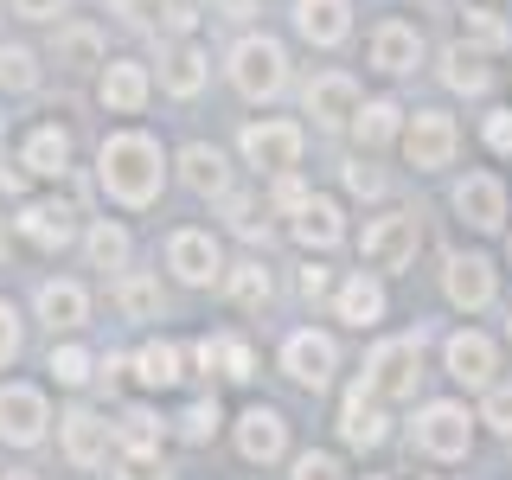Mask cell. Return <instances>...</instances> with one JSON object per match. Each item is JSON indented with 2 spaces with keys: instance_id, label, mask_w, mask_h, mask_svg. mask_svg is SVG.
<instances>
[{
  "instance_id": "obj_1",
  "label": "cell",
  "mask_w": 512,
  "mask_h": 480,
  "mask_svg": "<svg viewBox=\"0 0 512 480\" xmlns=\"http://www.w3.org/2000/svg\"><path fill=\"white\" fill-rule=\"evenodd\" d=\"M96 180L116 205L128 212H148L160 199V186H167V154H160V141L148 128H116V135H103V148H96Z\"/></svg>"
},
{
  "instance_id": "obj_2",
  "label": "cell",
  "mask_w": 512,
  "mask_h": 480,
  "mask_svg": "<svg viewBox=\"0 0 512 480\" xmlns=\"http://www.w3.org/2000/svg\"><path fill=\"white\" fill-rule=\"evenodd\" d=\"M231 84L250 96V103H269V96H282L288 84V52L276 39H263V32H250V39L231 45Z\"/></svg>"
},
{
  "instance_id": "obj_3",
  "label": "cell",
  "mask_w": 512,
  "mask_h": 480,
  "mask_svg": "<svg viewBox=\"0 0 512 480\" xmlns=\"http://www.w3.org/2000/svg\"><path fill=\"white\" fill-rule=\"evenodd\" d=\"M416 244H423V224H416V212H384L365 224V237H359V256H365V269H410L416 263Z\"/></svg>"
},
{
  "instance_id": "obj_4",
  "label": "cell",
  "mask_w": 512,
  "mask_h": 480,
  "mask_svg": "<svg viewBox=\"0 0 512 480\" xmlns=\"http://www.w3.org/2000/svg\"><path fill=\"white\" fill-rule=\"evenodd\" d=\"M416 378H423V333L378 340L372 359H365V384H372L378 397H416Z\"/></svg>"
},
{
  "instance_id": "obj_5",
  "label": "cell",
  "mask_w": 512,
  "mask_h": 480,
  "mask_svg": "<svg viewBox=\"0 0 512 480\" xmlns=\"http://www.w3.org/2000/svg\"><path fill=\"white\" fill-rule=\"evenodd\" d=\"M416 448L423 455H436V461H461L474 448V416L461 410V404H429L423 416H416Z\"/></svg>"
},
{
  "instance_id": "obj_6",
  "label": "cell",
  "mask_w": 512,
  "mask_h": 480,
  "mask_svg": "<svg viewBox=\"0 0 512 480\" xmlns=\"http://www.w3.org/2000/svg\"><path fill=\"white\" fill-rule=\"evenodd\" d=\"M45 423H52V404L39 384H0V442L32 448L45 442Z\"/></svg>"
},
{
  "instance_id": "obj_7",
  "label": "cell",
  "mask_w": 512,
  "mask_h": 480,
  "mask_svg": "<svg viewBox=\"0 0 512 480\" xmlns=\"http://www.w3.org/2000/svg\"><path fill=\"white\" fill-rule=\"evenodd\" d=\"M455 116H442V109H416V116L404 122V160L416 173H436L455 160Z\"/></svg>"
},
{
  "instance_id": "obj_8",
  "label": "cell",
  "mask_w": 512,
  "mask_h": 480,
  "mask_svg": "<svg viewBox=\"0 0 512 480\" xmlns=\"http://www.w3.org/2000/svg\"><path fill=\"white\" fill-rule=\"evenodd\" d=\"M333 365H340V352H333L327 333L301 327V333H288V340H282V372L295 378L301 391H327V384H333Z\"/></svg>"
},
{
  "instance_id": "obj_9",
  "label": "cell",
  "mask_w": 512,
  "mask_h": 480,
  "mask_svg": "<svg viewBox=\"0 0 512 480\" xmlns=\"http://www.w3.org/2000/svg\"><path fill=\"white\" fill-rule=\"evenodd\" d=\"M167 269L180 276L186 288H212L218 276H224V256H218V237L212 231H173L167 237Z\"/></svg>"
},
{
  "instance_id": "obj_10",
  "label": "cell",
  "mask_w": 512,
  "mask_h": 480,
  "mask_svg": "<svg viewBox=\"0 0 512 480\" xmlns=\"http://www.w3.org/2000/svg\"><path fill=\"white\" fill-rule=\"evenodd\" d=\"M58 436H64V461H71V468H103L109 448H116V429H109L96 410H84V404L58 416Z\"/></svg>"
},
{
  "instance_id": "obj_11",
  "label": "cell",
  "mask_w": 512,
  "mask_h": 480,
  "mask_svg": "<svg viewBox=\"0 0 512 480\" xmlns=\"http://www.w3.org/2000/svg\"><path fill=\"white\" fill-rule=\"evenodd\" d=\"M148 90H154L148 64H135V58H103L96 96H103L109 116H141V109H148Z\"/></svg>"
},
{
  "instance_id": "obj_12",
  "label": "cell",
  "mask_w": 512,
  "mask_h": 480,
  "mask_svg": "<svg viewBox=\"0 0 512 480\" xmlns=\"http://www.w3.org/2000/svg\"><path fill=\"white\" fill-rule=\"evenodd\" d=\"M244 160L256 173H295L301 160V128L295 122H250L244 128Z\"/></svg>"
},
{
  "instance_id": "obj_13",
  "label": "cell",
  "mask_w": 512,
  "mask_h": 480,
  "mask_svg": "<svg viewBox=\"0 0 512 480\" xmlns=\"http://www.w3.org/2000/svg\"><path fill=\"white\" fill-rule=\"evenodd\" d=\"M13 224H20V237H26V244H39V250H64L77 237V212L64 199H26Z\"/></svg>"
},
{
  "instance_id": "obj_14",
  "label": "cell",
  "mask_w": 512,
  "mask_h": 480,
  "mask_svg": "<svg viewBox=\"0 0 512 480\" xmlns=\"http://www.w3.org/2000/svg\"><path fill=\"white\" fill-rule=\"evenodd\" d=\"M308 116H314V128H346L359 116V84L346 71H320L308 84Z\"/></svg>"
},
{
  "instance_id": "obj_15",
  "label": "cell",
  "mask_w": 512,
  "mask_h": 480,
  "mask_svg": "<svg viewBox=\"0 0 512 480\" xmlns=\"http://www.w3.org/2000/svg\"><path fill=\"white\" fill-rule=\"evenodd\" d=\"M205 71H212V58H205L199 45L186 39V32L167 45V52H160V90H167V96H180V103H192V96L205 90Z\"/></svg>"
},
{
  "instance_id": "obj_16",
  "label": "cell",
  "mask_w": 512,
  "mask_h": 480,
  "mask_svg": "<svg viewBox=\"0 0 512 480\" xmlns=\"http://www.w3.org/2000/svg\"><path fill=\"white\" fill-rule=\"evenodd\" d=\"M455 212H461V224H474V231H500L506 224V186L493 180V173H468V180L455 186Z\"/></svg>"
},
{
  "instance_id": "obj_17",
  "label": "cell",
  "mask_w": 512,
  "mask_h": 480,
  "mask_svg": "<svg viewBox=\"0 0 512 480\" xmlns=\"http://www.w3.org/2000/svg\"><path fill=\"white\" fill-rule=\"evenodd\" d=\"M442 295L455 301L461 314L487 308V301H493V263H487V256H448V269H442Z\"/></svg>"
},
{
  "instance_id": "obj_18",
  "label": "cell",
  "mask_w": 512,
  "mask_h": 480,
  "mask_svg": "<svg viewBox=\"0 0 512 480\" xmlns=\"http://www.w3.org/2000/svg\"><path fill=\"white\" fill-rule=\"evenodd\" d=\"M288 448V423L269 404H250L244 416H237V455L244 461H276Z\"/></svg>"
},
{
  "instance_id": "obj_19",
  "label": "cell",
  "mask_w": 512,
  "mask_h": 480,
  "mask_svg": "<svg viewBox=\"0 0 512 480\" xmlns=\"http://www.w3.org/2000/svg\"><path fill=\"white\" fill-rule=\"evenodd\" d=\"M340 436L352 448H378L391 429H384V410H378V391L372 384H352L346 391V410H340Z\"/></svg>"
},
{
  "instance_id": "obj_20",
  "label": "cell",
  "mask_w": 512,
  "mask_h": 480,
  "mask_svg": "<svg viewBox=\"0 0 512 480\" xmlns=\"http://www.w3.org/2000/svg\"><path fill=\"white\" fill-rule=\"evenodd\" d=\"M295 32L308 45H346L352 7H346V0H295Z\"/></svg>"
},
{
  "instance_id": "obj_21",
  "label": "cell",
  "mask_w": 512,
  "mask_h": 480,
  "mask_svg": "<svg viewBox=\"0 0 512 480\" xmlns=\"http://www.w3.org/2000/svg\"><path fill=\"white\" fill-rule=\"evenodd\" d=\"M416 58H423V39H416V26L384 20V26L372 32V64H378L384 77H410V71H416Z\"/></svg>"
},
{
  "instance_id": "obj_22",
  "label": "cell",
  "mask_w": 512,
  "mask_h": 480,
  "mask_svg": "<svg viewBox=\"0 0 512 480\" xmlns=\"http://www.w3.org/2000/svg\"><path fill=\"white\" fill-rule=\"evenodd\" d=\"M39 320L52 333H77L90 320V295L84 282H39Z\"/></svg>"
},
{
  "instance_id": "obj_23",
  "label": "cell",
  "mask_w": 512,
  "mask_h": 480,
  "mask_svg": "<svg viewBox=\"0 0 512 480\" xmlns=\"http://www.w3.org/2000/svg\"><path fill=\"white\" fill-rule=\"evenodd\" d=\"M493 365H500V352H493L487 333H455V340H448V378L493 384Z\"/></svg>"
},
{
  "instance_id": "obj_24",
  "label": "cell",
  "mask_w": 512,
  "mask_h": 480,
  "mask_svg": "<svg viewBox=\"0 0 512 480\" xmlns=\"http://www.w3.org/2000/svg\"><path fill=\"white\" fill-rule=\"evenodd\" d=\"M20 160H26V173H39V180H58V173L71 167V135H64L58 122H39V128L26 135Z\"/></svg>"
},
{
  "instance_id": "obj_25",
  "label": "cell",
  "mask_w": 512,
  "mask_h": 480,
  "mask_svg": "<svg viewBox=\"0 0 512 480\" xmlns=\"http://www.w3.org/2000/svg\"><path fill=\"white\" fill-rule=\"evenodd\" d=\"M180 180L199 192V199H224V192H231V167H224V154H218V148L192 141V148L180 154Z\"/></svg>"
},
{
  "instance_id": "obj_26",
  "label": "cell",
  "mask_w": 512,
  "mask_h": 480,
  "mask_svg": "<svg viewBox=\"0 0 512 480\" xmlns=\"http://www.w3.org/2000/svg\"><path fill=\"white\" fill-rule=\"evenodd\" d=\"M116 13L141 32H192V20H199V7H186V0H116Z\"/></svg>"
},
{
  "instance_id": "obj_27",
  "label": "cell",
  "mask_w": 512,
  "mask_h": 480,
  "mask_svg": "<svg viewBox=\"0 0 512 480\" xmlns=\"http://www.w3.org/2000/svg\"><path fill=\"white\" fill-rule=\"evenodd\" d=\"M52 58L64 64V71H103V32H96V26H84V20L58 26V39H52Z\"/></svg>"
},
{
  "instance_id": "obj_28",
  "label": "cell",
  "mask_w": 512,
  "mask_h": 480,
  "mask_svg": "<svg viewBox=\"0 0 512 480\" xmlns=\"http://www.w3.org/2000/svg\"><path fill=\"white\" fill-rule=\"evenodd\" d=\"M135 378L148 384V391H173V384L186 378V352L173 346V340H148L135 352Z\"/></svg>"
},
{
  "instance_id": "obj_29",
  "label": "cell",
  "mask_w": 512,
  "mask_h": 480,
  "mask_svg": "<svg viewBox=\"0 0 512 480\" xmlns=\"http://www.w3.org/2000/svg\"><path fill=\"white\" fill-rule=\"evenodd\" d=\"M295 237H301L308 250H333V244L346 237V218H340V205H333V199H308V205L295 212Z\"/></svg>"
},
{
  "instance_id": "obj_30",
  "label": "cell",
  "mask_w": 512,
  "mask_h": 480,
  "mask_svg": "<svg viewBox=\"0 0 512 480\" xmlns=\"http://www.w3.org/2000/svg\"><path fill=\"white\" fill-rule=\"evenodd\" d=\"M333 308H340L346 327H378V320H384V288L372 276H352V282H340Z\"/></svg>"
},
{
  "instance_id": "obj_31",
  "label": "cell",
  "mask_w": 512,
  "mask_h": 480,
  "mask_svg": "<svg viewBox=\"0 0 512 480\" xmlns=\"http://www.w3.org/2000/svg\"><path fill=\"white\" fill-rule=\"evenodd\" d=\"M116 308L128 320H160L167 314V295H160V282L154 276H141V269H122V282H116Z\"/></svg>"
},
{
  "instance_id": "obj_32",
  "label": "cell",
  "mask_w": 512,
  "mask_h": 480,
  "mask_svg": "<svg viewBox=\"0 0 512 480\" xmlns=\"http://www.w3.org/2000/svg\"><path fill=\"white\" fill-rule=\"evenodd\" d=\"M404 109L391 103V96H378V103H359V116H352V128H359V141L365 148H391L397 135H404Z\"/></svg>"
},
{
  "instance_id": "obj_33",
  "label": "cell",
  "mask_w": 512,
  "mask_h": 480,
  "mask_svg": "<svg viewBox=\"0 0 512 480\" xmlns=\"http://www.w3.org/2000/svg\"><path fill=\"white\" fill-rule=\"evenodd\" d=\"M442 84L461 90V96H480V90L493 84V71H487V58H480V45H455V52L442 58Z\"/></svg>"
},
{
  "instance_id": "obj_34",
  "label": "cell",
  "mask_w": 512,
  "mask_h": 480,
  "mask_svg": "<svg viewBox=\"0 0 512 480\" xmlns=\"http://www.w3.org/2000/svg\"><path fill=\"white\" fill-rule=\"evenodd\" d=\"M128 231L122 224H109V218H96L90 231H84V256H90V269H128Z\"/></svg>"
},
{
  "instance_id": "obj_35",
  "label": "cell",
  "mask_w": 512,
  "mask_h": 480,
  "mask_svg": "<svg viewBox=\"0 0 512 480\" xmlns=\"http://www.w3.org/2000/svg\"><path fill=\"white\" fill-rule=\"evenodd\" d=\"M224 295H231L244 314L269 308V269L256 263V256H250V263H237V269H224Z\"/></svg>"
},
{
  "instance_id": "obj_36",
  "label": "cell",
  "mask_w": 512,
  "mask_h": 480,
  "mask_svg": "<svg viewBox=\"0 0 512 480\" xmlns=\"http://www.w3.org/2000/svg\"><path fill=\"white\" fill-rule=\"evenodd\" d=\"M0 90H13V96L39 90V58L26 45H0Z\"/></svg>"
},
{
  "instance_id": "obj_37",
  "label": "cell",
  "mask_w": 512,
  "mask_h": 480,
  "mask_svg": "<svg viewBox=\"0 0 512 480\" xmlns=\"http://www.w3.org/2000/svg\"><path fill=\"white\" fill-rule=\"evenodd\" d=\"M52 378L77 391V384H90V378H96V359H90L84 346H71V340H64V346H52Z\"/></svg>"
},
{
  "instance_id": "obj_38",
  "label": "cell",
  "mask_w": 512,
  "mask_h": 480,
  "mask_svg": "<svg viewBox=\"0 0 512 480\" xmlns=\"http://www.w3.org/2000/svg\"><path fill=\"white\" fill-rule=\"evenodd\" d=\"M461 32H468V45H480V52L506 45V20L493 7H468V13H461Z\"/></svg>"
},
{
  "instance_id": "obj_39",
  "label": "cell",
  "mask_w": 512,
  "mask_h": 480,
  "mask_svg": "<svg viewBox=\"0 0 512 480\" xmlns=\"http://www.w3.org/2000/svg\"><path fill=\"white\" fill-rule=\"evenodd\" d=\"M116 480H173V474H167V461H160V448H122Z\"/></svg>"
},
{
  "instance_id": "obj_40",
  "label": "cell",
  "mask_w": 512,
  "mask_h": 480,
  "mask_svg": "<svg viewBox=\"0 0 512 480\" xmlns=\"http://www.w3.org/2000/svg\"><path fill=\"white\" fill-rule=\"evenodd\" d=\"M116 448H160V416L154 410H128L116 423Z\"/></svg>"
},
{
  "instance_id": "obj_41",
  "label": "cell",
  "mask_w": 512,
  "mask_h": 480,
  "mask_svg": "<svg viewBox=\"0 0 512 480\" xmlns=\"http://www.w3.org/2000/svg\"><path fill=\"white\" fill-rule=\"evenodd\" d=\"M218 423H224L218 404H186V410H180V442H192V448L212 442V436H218Z\"/></svg>"
},
{
  "instance_id": "obj_42",
  "label": "cell",
  "mask_w": 512,
  "mask_h": 480,
  "mask_svg": "<svg viewBox=\"0 0 512 480\" xmlns=\"http://www.w3.org/2000/svg\"><path fill=\"white\" fill-rule=\"evenodd\" d=\"M480 423L512 436V384H487V410H480Z\"/></svg>"
},
{
  "instance_id": "obj_43",
  "label": "cell",
  "mask_w": 512,
  "mask_h": 480,
  "mask_svg": "<svg viewBox=\"0 0 512 480\" xmlns=\"http://www.w3.org/2000/svg\"><path fill=\"white\" fill-rule=\"evenodd\" d=\"M224 218H231V224H237L244 237H269V224L256 218V205L244 199V192H224Z\"/></svg>"
},
{
  "instance_id": "obj_44",
  "label": "cell",
  "mask_w": 512,
  "mask_h": 480,
  "mask_svg": "<svg viewBox=\"0 0 512 480\" xmlns=\"http://www.w3.org/2000/svg\"><path fill=\"white\" fill-rule=\"evenodd\" d=\"M346 186L359 192V199H384V173H378L365 154H359V160H346Z\"/></svg>"
},
{
  "instance_id": "obj_45",
  "label": "cell",
  "mask_w": 512,
  "mask_h": 480,
  "mask_svg": "<svg viewBox=\"0 0 512 480\" xmlns=\"http://www.w3.org/2000/svg\"><path fill=\"white\" fill-rule=\"evenodd\" d=\"M308 199H314V192L301 186L295 173H276V192H269V205H276V212H288V218H295V212H301Z\"/></svg>"
},
{
  "instance_id": "obj_46",
  "label": "cell",
  "mask_w": 512,
  "mask_h": 480,
  "mask_svg": "<svg viewBox=\"0 0 512 480\" xmlns=\"http://www.w3.org/2000/svg\"><path fill=\"white\" fill-rule=\"evenodd\" d=\"M20 359V314H13V301H0V372Z\"/></svg>"
},
{
  "instance_id": "obj_47",
  "label": "cell",
  "mask_w": 512,
  "mask_h": 480,
  "mask_svg": "<svg viewBox=\"0 0 512 480\" xmlns=\"http://www.w3.org/2000/svg\"><path fill=\"white\" fill-rule=\"evenodd\" d=\"M295 480H346V474H340V461H333V455H320V448H308V455L295 461Z\"/></svg>"
},
{
  "instance_id": "obj_48",
  "label": "cell",
  "mask_w": 512,
  "mask_h": 480,
  "mask_svg": "<svg viewBox=\"0 0 512 480\" xmlns=\"http://www.w3.org/2000/svg\"><path fill=\"white\" fill-rule=\"evenodd\" d=\"M224 378H237V384L256 378V352L244 340H224Z\"/></svg>"
},
{
  "instance_id": "obj_49",
  "label": "cell",
  "mask_w": 512,
  "mask_h": 480,
  "mask_svg": "<svg viewBox=\"0 0 512 480\" xmlns=\"http://www.w3.org/2000/svg\"><path fill=\"white\" fill-rule=\"evenodd\" d=\"M487 148L512 154V109H493V116H487Z\"/></svg>"
},
{
  "instance_id": "obj_50",
  "label": "cell",
  "mask_w": 512,
  "mask_h": 480,
  "mask_svg": "<svg viewBox=\"0 0 512 480\" xmlns=\"http://www.w3.org/2000/svg\"><path fill=\"white\" fill-rule=\"evenodd\" d=\"M64 7H71V0H13V13H20V20H58Z\"/></svg>"
},
{
  "instance_id": "obj_51",
  "label": "cell",
  "mask_w": 512,
  "mask_h": 480,
  "mask_svg": "<svg viewBox=\"0 0 512 480\" xmlns=\"http://www.w3.org/2000/svg\"><path fill=\"white\" fill-rule=\"evenodd\" d=\"M327 288H333V276H327L320 263H308V269H301V295H308V301H320Z\"/></svg>"
},
{
  "instance_id": "obj_52",
  "label": "cell",
  "mask_w": 512,
  "mask_h": 480,
  "mask_svg": "<svg viewBox=\"0 0 512 480\" xmlns=\"http://www.w3.org/2000/svg\"><path fill=\"white\" fill-rule=\"evenodd\" d=\"M122 372H128V359H116V352H109V359L96 365V378H103V384H122Z\"/></svg>"
},
{
  "instance_id": "obj_53",
  "label": "cell",
  "mask_w": 512,
  "mask_h": 480,
  "mask_svg": "<svg viewBox=\"0 0 512 480\" xmlns=\"http://www.w3.org/2000/svg\"><path fill=\"white\" fill-rule=\"evenodd\" d=\"M250 7H256V0H212V13H224V20H244Z\"/></svg>"
},
{
  "instance_id": "obj_54",
  "label": "cell",
  "mask_w": 512,
  "mask_h": 480,
  "mask_svg": "<svg viewBox=\"0 0 512 480\" xmlns=\"http://www.w3.org/2000/svg\"><path fill=\"white\" fill-rule=\"evenodd\" d=\"M0 263H7V218H0Z\"/></svg>"
},
{
  "instance_id": "obj_55",
  "label": "cell",
  "mask_w": 512,
  "mask_h": 480,
  "mask_svg": "<svg viewBox=\"0 0 512 480\" xmlns=\"http://www.w3.org/2000/svg\"><path fill=\"white\" fill-rule=\"evenodd\" d=\"M0 480H39V474H0Z\"/></svg>"
},
{
  "instance_id": "obj_56",
  "label": "cell",
  "mask_w": 512,
  "mask_h": 480,
  "mask_svg": "<svg viewBox=\"0 0 512 480\" xmlns=\"http://www.w3.org/2000/svg\"><path fill=\"white\" fill-rule=\"evenodd\" d=\"M506 333H512V314H506Z\"/></svg>"
},
{
  "instance_id": "obj_57",
  "label": "cell",
  "mask_w": 512,
  "mask_h": 480,
  "mask_svg": "<svg viewBox=\"0 0 512 480\" xmlns=\"http://www.w3.org/2000/svg\"><path fill=\"white\" fill-rule=\"evenodd\" d=\"M372 480H378V474H372Z\"/></svg>"
},
{
  "instance_id": "obj_58",
  "label": "cell",
  "mask_w": 512,
  "mask_h": 480,
  "mask_svg": "<svg viewBox=\"0 0 512 480\" xmlns=\"http://www.w3.org/2000/svg\"><path fill=\"white\" fill-rule=\"evenodd\" d=\"M506 250H512V244H506Z\"/></svg>"
}]
</instances>
